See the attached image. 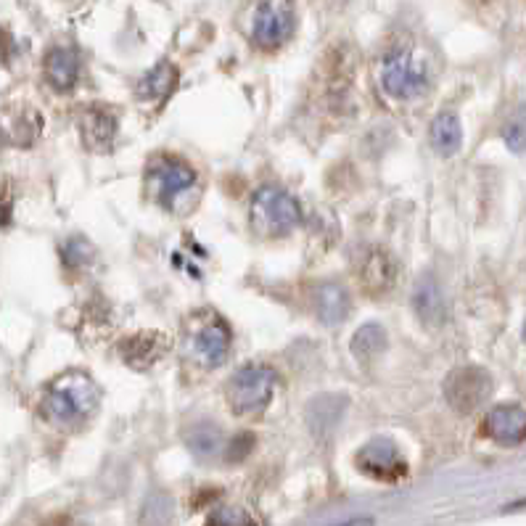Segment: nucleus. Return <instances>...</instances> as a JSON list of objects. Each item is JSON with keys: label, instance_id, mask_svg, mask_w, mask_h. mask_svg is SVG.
<instances>
[{"label": "nucleus", "instance_id": "2eb2a0df", "mask_svg": "<svg viewBox=\"0 0 526 526\" xmlns=\"http://www.w3.org/2000/svg\"><path fill=\"white\" fill-rule=\"evenodd\" d=\"M82 138L93 151H109L117 135V122L112 114L101 112V109H88L80 119Z\"/></svg>", "mask_w": 526, "mask_h": 526}, {"label": "nucleus", "instance_id": "39448f33", "mask_svg": "<svg viewBox=\"0 0 526 526\" xmlns=\"http://www.w3.org/2000/svg\"><path fill=\"white\" fill-rule=\"evenodd\" d=\"M294 19V0H262L252 24L254 43L265 51L281 48L294 32Z\"/></svg>", "mask_w": 526, "mask_h": 526}, {"label": "nucleus", "instance_id": "b1692460", "mask_svg": "<svg viewBox=\"0 0 526 526\" xmlns=\"http://www.w3.org/2000/svg\"><path fill=\"white\" fill-rule=\"evenodd\" d=\"M339 526H373V519H355V521H347V524H339Z\"/></svg>", "mask_w": 526, "mask_h": 526}, {"label": "nucleus", "instance_id": "a211bd4d", "mask_svg": "<svg viewBox=\"0 0 526 526\" xmlns=\"http://www.w3.org/2000/svg\"><path fill=\"white\" fill-rule=\"evenodd\" d=\"M460 141H463V130H460V122L455 114L445 112L431 122V146H434L439 156L455 154L460 149Z\"/></svg>", "mask_w": 526, "mask_h": 526}, {"label": "nucleus", "instance_id": "20e7f679", "mask_svg": "<svg viewBox=\"0 0 526 526\" xmlns=\"http://www.w3.org/2000/svg\"><path fill=\"white\" fill-rule=\"evenodd\" d=\"M381 85H384L386 96L410 101V98H418L423 90L429 88V75H426L421 61H415L413 53L397 51L384 59Z\"/></svg>", "mask_w": 526, "mask_h": 526}, {"label": "nucleus", "instance_id": "4be33fe9", "mask_svg": "<svg viewBox=\"0 0 526 526\" xmlns=\"http://www.w3.org/2000/svg\"><path fill=\"white\" fill-rule=\"evenodd\" d=\"M188 445H191L193 452H199V455H212L217 450V445H220V431L212 423H201V426H196L191 431Z\"/></svg>", "mask_w": 526, "mask_h": 526}, {"label": "nucleus", "instance_id": "412c9836", "mask_svg": "<svg viewBox=\"0 0 526 526\" xmlns=\"http://www.w3.org/2000/svg\"><path fill=\"white\" fill-rule=\"evenodd\" d=\"M503 141L505 146L511 151H516V154L526 151V104L519 106V109L511 114V119L505 122Z\"/></svg>", "mask_w": 526, "mask_h": 526}, {"label": "nucleus", "instance_id": "7ed1b4c3", "mask_svg": "<svg viewBox=\"0 0 526 526\" xmlns=\"http://www.w3.org/2000/svg\"><path fill=\"white\" fill-rule=\"evenodd\" d=\"M275 392V373L265 365H246L228 381V402L238 415H257L270 405Z\"/></svg>", "mask_w": 526, "mask_h": 526}, {"label": "nucleus", "instance_id": "5701e85b", "mask_svg": "<svg viewBox=\"0 0 526 526\" xmlns=\"http://www.w3.org/2000/svg\"><path fill=\"white\" fill-rule=\"evenodd\" d=\"M64 260H67L69 267H82L85 262L93 260V249H90L88 241H82V238H72V241L64 246Z\"/></svg>", "mask_w": 526, "mask_h": 526}, {"label": "nucleus", "instance_id": "f3484780", "mask_svg": "<svg viewBox=\"0 0 526 526\" xmlns=\"http://www.w3.org/2000/svg\"><path fill=\"white\" fill-rule=\"evenodd\" d=\"M178 67L170 61H159L154 69H149L141 80V93L154 101H164L178 88Z\"/></svg>", "mask_w": 526, "mask_h": 526}, {"label": "nucleus", "instance_id": "f03ea898", "mask_svg": "<svg viewBox=\"0 0 526 526\" xmlns=\"http://www.w3.org/2000/svg\"><path fill=\"white\" fill-rule=\"evenodd\" d=\"M252 225L260 236H283L302 223V209L297 199L275 186H265L252 199Z\"/></svg>", "mask_w": 526, "mask_h": 526}, {"label": "nucleus", "instance_id": "0eeeda50", "mask_svg": "<svg viewBox=\"0 0 526 526\" xmlns=\"http://www.w3.org/2000/svg\"><path fill=\"white\" fill-rule=\"evenodd\" d=\"M193 183H196V172L188 164L175 162V159H162L149 170V186L162 207H170L172 199L178 193L188 191Z\"/></svg>", "mask_w": 526, "mask_h": 526}, {"label": "nucleus", "instance_id": "393cba45", "mask_svg": "<svg viewBox=\"0 0 526 526\" xmlns=\"http://www.w3.org/2000/svg\"><path fill=\"white\" fill-rule=\"evenodd\" d=\"M524 339H526V326H524Z\"/></svg>", "mask_w": 526, "mask_h": 526}, {"label": "nucleus", "instance_id": "1a4fd4ad", "mask_svg": "<svg viewBox=\"0 0 526 526\" xmlns=\"http://www.w3.org/2000/svg\"><path fill=\"white\" fill-rule=\"evenodd\" d=\"M312 307L326 326H339L352 310V299H349V291L341 283H320L312 291Z\"/></svg>", "mask_w": 526, "mask_h": 526}, {"label": "nucleus", "instance_id": "dca6fc26", "mask_svg": "<svg viewBox=\"0 0 526 526\" xmlns=\"http://www.w3.org/2000/svg\"><path fill=\"white\" fill-rule=\"evenodd\" d=\"M397 281V265L384 252H373L363 265V286L368 294H386Z\"/></svg>", "mask_w": 526, "mask_h": 526}, {"label": "nucleus", "instance_id": "f8f14e48", "mask_svg": "<svg viewBox=\"0 0 526 526\" xmlns=\"http://www.w3.org/2000/svg\"><path fill=\"white\" fill-rule=\"evenodd\" d=\"M164 349H167V341L162 336L154 334V331H143V334H135L122 341L119 352H122V360L130 368H135V371H149L151 365L164 355Z\"/></svg>", "mask_w": 526, "mask_h": 526}, {"label": "nucleus", "instance_id": "6ab92c4d", "mask_svg": "<svg viewBox=\"0 0 526 526\" xmlns=\"http://www.w3.org/2000/svg\"><path fill=\"white\" fill-rule=\"evenodd\" d=\"M347 408V400L344 397H336V394H323L318 400L312 402L307 408V418H310V426L318 434H326L328 429H334V423L339 421L341 413Z\"/></svg>", "mask_w": 526, "mask_h": 526}, {"label": "nucleus", "instance_id": "aec40b11", "mask_svg": "<svg viewBox=\"0 0 526 526\" xmlns=\"http://www.w3.org/2000/svg\"><path fill=\"white\" fill-rule=\"evenodd\" d=\"M349 349H352V355H355L360 363H371V360H376L386 349V331L378 326V323H368V326H363L352 336Z\"/></svg>", "mask_w": 526, "mask_h": 526}, {"label": "nucleus", "instance_id": "4468645a", "mask_svg": "<svg viewBox=\"0 0 526 526\" xmlns=\"http://www.w3.org/2000/svg\"><path fill=\"white\" fill-rule=\"evenodd\" d=\"M45 77L56 90H72L80 77V59L72 48H53L45 59Z\"/></svg>", "mask_w": 526, "mask_h": 526}, {"label": "nucleus", "instance_id": "6e6552de", "mask_svg": "<svg viewBox=\"0 0 526 526\" xmlns=\"http://www.w3.org/2000/svg\"><path fill=\"white\" fill-rule=\"evenodd\" d=\"M357 466L376 479H397L402 474V455L389 439H373L357 455Z\"/></svg>", "mask_w": 526, "mask_h": 526}, {"label": "nucleus", "instance_id": "9d476101", "mask_svg": "<svg viewBox=\"0 0 526 526\" xmlns=\"http://www.w3.org/2000/svg\"><path fill=\"white\" fill-rule=\"evenodd\" d=\"M413 310L423 326L437 328L445 320V297L434 275H423L418 278L413 289Z\"/></svg>", "mask_w": 526, "mask_h": 526}, {"label": "nucleus", "instance_id": "ddd939ff", "mask_svg": "<svg viewBox=\"0 0 526 526\" xmlns=\"http://www.w3.org/2000/svg\"><path fill=\"white\" fill-rule=\"evenodd\" d=\"M484 429L489 437L505 442V445L519 442L526 437V410L521 405H500L487 415Z\"/></svg>", "mask_w": 526, "mask_h": 526}, {"label": "nucleus", "instance_id": "423d86ee", "mask_svg": "<svg viewBox=\"0 0 526 526\" xmlns=\"http://www.w3.org/2000/svg\"><path fill=\"white\" fill-rule=\"evenodd\" d=\"M489 389H492V381L484 371L479 368H460V371H452L450 378L445 384L447 402L458 413H471L487 400Z\"/></svg>", "mask_w": 526, "mask_h": 526}, {"label": "nucleus", "instance_id": "f257e3e1", "mask_svg": "<svg viewBox=\"0 0 526 526\" xmlns=\"http://www.w3.org/2000/svg\"><path fill=\"white\" fill-rule=\"evenodd\" d=\"M98 405V386L85 373H67L45 394L43 413L53 423H80Z\"/></svg>", "mask_w": 526, "mask_h": 526}, {"label": "nucleus", "instance_id": "9b49d317", "mask_svg": "<svg viewBox=\"0 0 526 526\" xmlns=\"http://www.w3.org/2000/svg\"><path fill=\"white\" fill-rule=\"evenodd\" d=\"M191 349L199 363L215 368V365H220L225 357H228V349H230L228 328H225L223 323H217V320L215 323H209V326H201L199 331L193 334Z\"/></svg>", "mask_w": 526, "mask_h": 526}]
</instances>
